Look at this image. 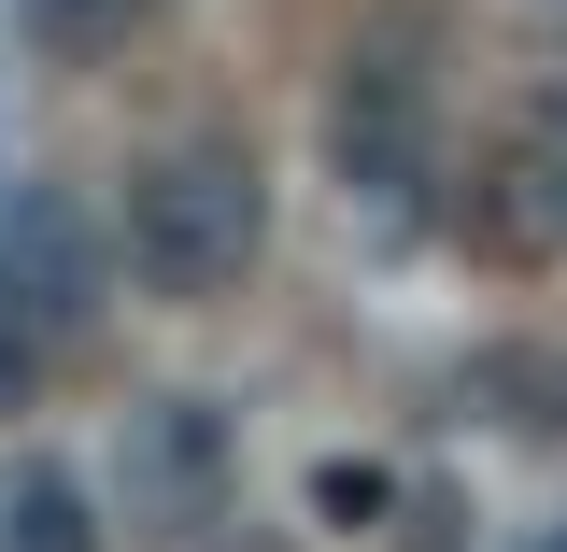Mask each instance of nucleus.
Here are the masks:
<instances>
[{
  "label": "nucleus",
  "mask_w": 567,
  "mask_h": 552,
  "mask_svg": "<svg viewBox=\"0 0 567 552\" xmlns=\"http://www.w3.org/2000/svg\"><path fill=\"white\" fill-rule=\"evenodd\" d=\"M0 552H100L85 482H71V468H14V482H0Z\"/></svg>",
  "instance_id": "nucleus-6"
},
{
  "label": "nucleus",
  "mask_w": 567,
  "mask_h": 552,
  "mask_svg": "<svg viewBox=\"0 0 567 552\" xmlns=\"http://www.w3.org/2000/svg\"><path fill=\"white\" fill-rule=\"evenodd\" d=\"M270 241V185L241 142H171L128 170V212H114V256H128L142 298H227Z\"/></svg>",
  "instance_id": "nucleus-1"
},
{
  "label": "nucleus",
  "mask_w": 567,
  "mask_h": 552,
  "mask_svg": "<svg viewBox=\"0 0 567 552\" xmlns=\"http://www.w3.org/2000/svg\"><path fill=\"white\" fill-rule=\"evenodd\" d=\"M14 14H29L43 58H114V43L142 29V0H14Z\"/></svg>",
  "instance_id": "nucleus-7"
},
{
  "label": "nucleus",
  "mask_w": 567,
  "mask_h": 552,
  "mask_svg": "<svg viewBox=\"0 0 567 552\" xmlns=\"http://www.w3.org/2000/svg\"><path fill=\"white\" fill-rule=\"evenodd\" d=\"M468 412L525 425V439H567V341H496V354H468Z\"/></svg>",
  "instance_id": "nucleus-5"
},
{
  "label": "nucleus",
  "mask_w": 567,
  "mask_h": 552,
  "mask_svg": "<svg viewBox=\"0 0 567 552\" xmlns=\"http://www.w3.org/2000/svg\"><path fill=\"white\" fill-rule=\"evenodd\" d=\"M213 510H227V425H213L199 397H142L128 412V524L199 539Z\"/></svg>",
  "instance_id": "nucleus-3"
},
{
  "label": "nucleus",
  "mask_w": 567,
  "mask_h": 552,
  "mask_svg": "<svg viewBox=\"0 0 567 552\" xmlns=\"http://www.w3.org/2000/svg\"><path fill=\"white\" fill-rule=\"evenodd\" d=\"M312 510H327V524H383V510H398V468H383V454H327V468H312Z\"/></svg>",
  "instance_id": "nucleus-8"
},
{
  "label": "nucleus",
  "mask_w": 567,
  "mask_h": 552,
  "mask_svg": "<svg viewBox=\"0 0 567 552\" xmlns=\"http://www.w3.org/2000/svg\"><path fill=\"white\" fill-rule=\"evenodd\" d=\"M0 270L43 312V341H71V326L100 312V270H128V256H100V227H85L58 185H29V199H0Z\"/></svg>",
  "instance_id": "nucleus-4"
},
{
  "label": "nucleus",
  "mask_w": 567,
  "mask_h": 552,
  "mask_svg": "<svg viewBox=\"0 0 567 552\" xmlns=\"http://www.w3.org/2000/svg\"><path fill=\"white\" fill-rule=\"evenodd\" d=\"M327 170L354 199H383V212L425 199V71H412V43H369L327 85Z\"/></svg>",
  "instance_id": "nucleus-2"
},
{
  "label": "nucleus",
  "mask_w": 567,
  "mask_h": 552,
  "mask_svg": "<svg viewBox=\"0 0 567 552\" xmlns=\"http://www.w3.org/2000/svg\"><path fill=\"white\" fill-rule=\"evenodd\" d=\"M29 354H43V312L14 298V270H0V412L29 397Z\"/></svg>",
  "instance_id": "nucleus-9"
}]
</instances>
